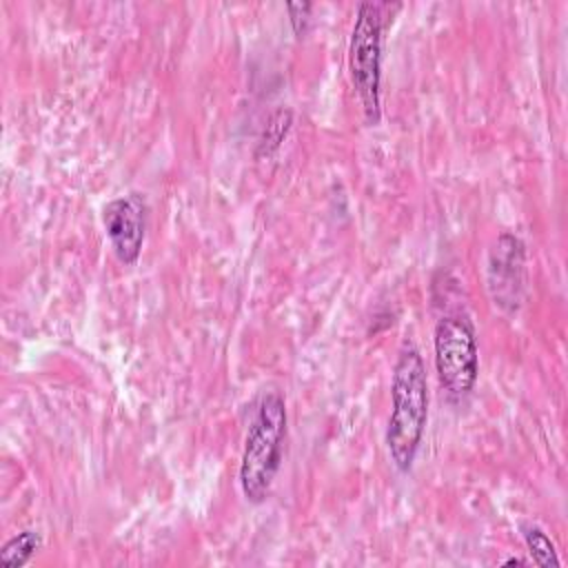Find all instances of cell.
<instances>
[{"instance_id":"obj_1","label":"cell","mask_w":568,"mask_h":568,"mask_svg":"<svg viewBox=\"0 0 568 568\" xmlns=\"http://www.w3.org/2000/svg\"><path fill=\"white\" fill-rule=\"evenodd\" d=\"M428 422V377L419 351L404 344L390 377V413L386 424V448L393 466L408 473L419 453Z\"/></svg>"},{"instance_id":"obj_2","label":"cell","mask_w":568,"mask_h":568,"mask_svg":"<svg viewBox=\"0 0 568 568\" xmlns=\"http://www.w3.org/2000/svg\"><path fill=\"white\" fill-rule=\"evenodd\" d=\"M284 439L286 404L277 390H271L262 395L242 448L240 488L246 501L262 504L268 497L282 466Z\"/></svg>"},{"instance_id":"obj_3","label":"cell","mask_w":568,"mask_h":568,"mask_svg":"<svg viewBox=\"0 0 568 568\" xmlns=\"http://www.w3.org/2000/svg\"><path fill=\"white\" fill-rule=\"evenodd\" d=\"M388 2H359L348 42V71L368 124L382 118V47Z\"/></svg>"},{"instance_id":"obj_4","label":"cell","mask_w":568,"mask_h":568,"mask_svg":"<svg viewBox=\"0 0 568 568\" xmlns=\"http://www.w3.org/2000/svg\"><path fill=\"white\" fill-rule=\"evenodd\" d=\"M433 348L439 386L450 399H466L479 377V346L470 317L462 311L444 313L433 331Z\"/></svg>"},{"instance_id":"obj_5","label":"cell","mask_w":568,"mask_h":568,"mask_svg":"<svg viewBox=\"0 0 568 568\" xmlns=\"http://www.w3.org/2000/svg\"><path fill=\"white\" fill-rule=\"evenodd\" d=\"M486 280L495 306L506 313H515L521 306L526 286V248L515 233H499L490 246Z\"/></svg>"},{"instance_id":"obj_6","label":"cell","mask_w":568,"mask_h":568,"mask_svg":"<svg viewBox=\"0 0 568 568\" xmlns=\"http://www.w3.org/2000/svg\"><path fill=\"white\" fill-rule=\"evenodd\" d=\"M102 226L118 262L131 266L138 262L146 237V202L140 193H126L109 200L102 209Z\"/></svg>"},{"instance_id":"obj_7","label":"cell","mask_w":568,"mask_h":568,"mask_svg":"<svg viewBox=\"0 0 568 568\" xmlns=\"http://www.w3.org/2000/svg\"><path fill=\"white\" fill-rule=\"evenodd\" d=\"M42 548V537L33 528H24L9 537L0 548V564L4 568H20L31 561V557Z\"/></svg>"},{"instance_id":"obj_8","label":"cell","mask_w":568,"mask_h":568,"mask_svg":"<svg viewBox=\"0 0 568 568\" xmlns=\"http://www.w3.org/2000/svg\"><path fill=\"white\" fill-rule=\"evenodd\" d=\"M291 124H293V113H291V109H284V106L275 109V111L268 115V120H266V126H264V131H262V135H260L255 155H257V158H271V155H275L277 149L282 146L284 138L288 135Z\"/></svg>"},{"instance_id":"obj_9","label":"cell","mask_w":568,"mask_h":568,"mask_svg":"<svg viewBox=\"0 0 568 568\" xmlns=\"http://www.w3.org/2000/svg\"><path fill=\"white\" fill-rule=\"evenodd\" d=\"M521 537H524V544L530 552V561L541 566V568H557L561 566V559L555 550V544L550 541L548 532L537 526V524H524L521 526Z\"/></svg>"},{"instance_id":"obj_10","label":"cell","mask_w":568,"mask_h":568,"mask_svg":"<svg viewBox=\"0 0 568 568\" xmlns=\"http://www.w3.org/2000/svg\"><path fill=\"white\" fill-rule=\"evenodd\" d=\"M286 11H288V20H291L295 36L302 38L308 31L313 4L311 2H291V4H286Z\"/></svg>"},{"instance_id":"obj_11","label":"cell","mask_w":568,"mask_h":568,"mask_svg":"<svg viewBox=\"0 0 568 568\" xmlns=\"http://www.w3.org/2000/svg\"><path fill=\"white\" fill-rule=\"evenodd\" d=\"M515 564H517V566H524V564H528V561H526V559H519V557H510V559L504 561V566H515Z\"/></svg>"}]
</instances>
